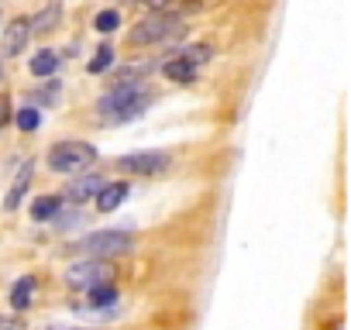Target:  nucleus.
I'll return each mask as SVG.
<instances>
[{"label": "nucleus", "mask_w": 351, "mask_h": 330, "mask_svg": "<svg viewBox=\"0 0 351 330\" xmlns=\"http://www.w3.org/2000/svg\"><path fill=\"white\" fill-rule=\"evenodd\" d=\"M180 59H186V62H193V66H204V62L214 59V49H210V45H186V49L180 52Z\"/></svg>", "instance_id": "f3484780"}, {"label": "nucleus", "mask_w": 351, "mask_h": 330, "mask_svg": "<svg viewBox=\"0 0 351 330\" xmlns=\"http://www.w3.org/2000/svg\"><path fill=\"white\" fill-rule=\"evenodd\" d=\"M14 120H18V127H21V131H38V124H42V114H38V107H21Z\"/></svg>", "instance_id": "aec40b11"}, {"label": "nucleus", "mask_w": 351, "mask_h": 330, "mask_svg": "<svg viewBox=\"0 0 351 330\" xmlns=\"http://www.w3.org/2000/svg\"><path fill=\"white\" fill-rule=\"evenodd\" d=\"M28 38H32V25H28V18H14V21L4 28L0 55H4V59H18V55L28 49Z\"/></svg>", "instance_id": "0eeeda50"}, {"label": "nucleus", "mask_w": 351, "mask_h": 330, "mask_svg": "<svg viewBox=\"0 0 351 330\" xmlns=\"http://www.w3.org/2000/svg\"><path fill=\"white\" fill-rule=\"evenodd\" d=\"M28 69H32V76H56V69H59V52H52V49H42L38 55H32V62H28Z\"/></svg>", "instance_id": "4468645a"}, {"label": "nucleus", "mask_w": 351, "mask_h": 330, "mask_svg": "<svg viewBox=\"0 0 351 330\" xmlns=\"http://www.w3.org/2000/svg\"><path fill=\"white\" fill-rule=\"evenodd\" d=\"M59 207H62V196H38L32 203V220L35 224H49L59 214Z\"/></svg>", "instance_id": "2eb2a0df"}, {"label": "nucleus", "mask_w": 351, "mask_h": 330, "mask_svg": "<svg viewBox=\"0 0 351 330\" xmlns=\"http://www.w3.org/2000/svg\"><path fill=\"white\" fill-rule=\"evenodd\" d=\"M128 193H131L128 183H104L100 193H97V210H100V214H114V210L128 200Z\"/></svg>", "instance_id": "1a4fd4ad"}, {"label": "nucleus", "mask_w": 351, "mask_h": 330, "mask_svg": "<svg viewBox=\"0 0 351 330\" xmlns=\"http://www.w3.org/2000/svg\"><path fill=\"white\" fill-rule=\"evenodd\" d=\"M131 241H134L131 231H93L76 244V251H83L90 258H114V255L131 251Z\"/></svg>", "instance_id": "20e7f679"}, {"label": "nucleus", "mask_w": 351, "mask_h": 330, "mask_svg": "<svg viewBox=\"0 0 351 330\" xmlns=\"http://www.w3.org/2000/svg\"><path fill=\"white\" fill-rule=\"evenodd\" d=\"M117 169L131 176H158L169 169V155L165 151H131L117 158Z\"/></svg>", "instance_id": "423d86ee"}, {"label": "nucleus", "mask_w": 351, "mask_h": 330, "mask_svg": "<svg viewBox=\"0 0 351 330\" xmlns=\"http://www.w3.org/2000/svg\"><path fill=\"white\" fill-rule=\"evenodd\" d=\"M8 117H11V100L0 93V131H4V124H8Z\"/></svg>", "instance_id": "4be33fe9"}, {"label": "nucleus", "mask_w": 351, "mask_h": 330, "mask_svg": "<svg viewBox=\"0 0 351 330\" xmlns=\"http://www.w3.org/2000/svg\"><path fill=\"white\" fill-rule=\"evenodd\" d=\"M66 282L80 292L93 289V285H107L114 282V265L107 258H86V262H76L69 272H66Z\"/></svg>", "instance_id": "39448f33"}, {"label": "nucleus", "mask_w": 351, "mask_h": 330, "mask_svg": "<svg viewBox=\"0 0 351 330\" xmlns=\"http://www.w3.org/2000/svg\"><path fill=\"white\" fill-rule=\"evenodd\" d=\"M100 186H104V176L83 173V176H76V179L62 190V196H66L69 203H86V200H93V196L100 193Z\"/></svg>", "instance_id": "6e6552de"}, {"label": "nucleus", "mask_w": 351, "mask_h": 330, "mask_svg": "<svg viewBox=\"0 0 351 330\" xmlns=\"http://www.w3.org/2000/svg\"><path fill=\"white\" fill-rule=\"evenodd\" d=\"M93 162H97V148L90 141H59L49 148V169L59 176L86 173Z\"/></svg>", "instance_id": "f03ea898"}, {"label": "nucleus", "mask_w": 351, "mask_h": 330, "mask_svg": "<svg viewBox=\"0 0 351 330\" xmlns=\"http://www.w3.org/2000/svg\"><path fill=\"white\" fill-rule=\"evenodd\" d=\"M59 21H62V4H59V0H52L49 8H42L35 18H28L32 35H49V31H56V28H59Z\"/></svg>", "instance_id": "9b49d317"}, {"label": "nucleus", "mask_w": 351, "mask_h": 330, "mask_svg": "<svg viewBox=\"0 0 351 330\" xmlns=\"http://www.w3.org/2000/svg\"><path fill=\"white\" fill-rule=\"evenodd\" d=\"M183 25L180 14H169V11H155L148 18H141L131 31H128V45L141 49V45H155V42H165L169 35H176Z\"/></svg>", "instance_id": "7ed1b4c3"}, {"label": "nucleus", "mask_w": 351, "mask_h": 330, "mask_svg": "<svg viewBox=\"0 0 351 330\" xmlns=\"http://www.w3.org/2000/svg\"><path fill=\"white\" fill-rule=\"evenodd\" d=\"M110 66H114V49H110V45H100L97 55L86 62V73H90V76H100V73L110 69Z\"/></svg>", "instance_id": "dca6fc26"}, {"label": "nucleus", "mask_w": 351, "mask_h": 330, "mask_svg": "<svg viewBox=\"0 0 351 330\" xmlns=\"http://www.w3.org/2000/svg\"><path fill=\"white\" fill-rule=\"evenodd\" d=\"M148 103H152V97L141 86V79H131V83L124 79V83H114V90L97 100V117L104 124H121V120L138 117Z\"/></svg>", "instance_id": "f257e3e1"}, {"label": "nucleus", "mask_w": 351, "mask_h": 330, "mask_svg": "<svg viewBox=\"0 0 351 330\" xmlns=\"http://www.w3.org/2000/svg\"><path fill=\"white\" fill-rule=\"evenodd\" d=\"M162 76L172 79V83H193L197 79V66L186 62V59H172V62L162 66Z\"/></svg>", "instance_id": "ddd939ff"}, {"label": "nucleus", "mask_w": 351, "mask_h": 330, "mask_svg": "<svg viewBox=\"0 0 351 330\" xmlns=\"http://www.w3.org/2000/svg\"><path fill=\"white\" fill-rule=\"evenodd\" d=\"M32 176H35V162H25L21 173L14 176V186H11L8 200H4V210H8V214H14V210L21 207V200H25V193H28V186H32Z\"/></svg>", "instance_id": "9d476101"}, {"label": "nucleus", "mask_w": 351, "mask_h": 330, "mask_svg": "<svg viewBox=\"0 0 351 330\" xmlns=\"http://www.w3.org/2000/svg\"><path fill=\"white\" fill-rule=\"evenodd\" d=\"M0 76H4V66H0Z\"/></svg>", "instance_id": "b1692460"}, {"label": "nucleus", "mask_w": 351, "mask_h": 330, "mask_svg": "<svg viewBox=\"0 0 351 330\" xmlns=\"http://www.w3.org/2000/svg\"><path fill=\"white\" fill-rule=\"evenodd\" d=\"M32 296H35V275H21V279L11 285V299H8V303H11V309L21 313V309L32 306Z\"/></svg>", "instance_id": "f8f14e48"}, {"label": "nucleus", "mask_w": 351, "mask_h": 330, "mask_svg": "<svg viewBox=\"0 0 351 330\" xmlns=\"http://www.w3.org/2000/svg\"><path fill=\"white\" fill-rule=\"evenodd\" d=\"M0 330H25L21 316H0Z\"/></svg>", "instance_id": "412c9836"}, {"label": "nucleus", "mask_w": 351, "mask_h": 330, "mask_svg": "<svg viewBox=\"0 0 351 330\" xmlns=\"http://www.w3.org/2000/svg\"><path fill=\"white\" fill-rule=\"evenodd\" d=\"M93 28H97L100 35H110V31L121 28V14H117V11H100L97 21H93Z\"/></svg>", "instance_id": "6ab92c4d"}, {"label": "nucleus", "mask_w": 351, "mask_h": 330, "mask_svg": "<svg viewBox=\"0 0 351 330\" xmlns=\"http://www.w3.org/2000/svg\"><path fill=\"white\" fill-rule=\"evenodd\" d=\"M145 4H148V8H155V11H162V8H169V4H172V0H145Z\"/></svg>", "instance_id": "5701e85b"}, {"label": "nucleus", "mask_w": 351, "mask_h": 330, "mask_svg": "<svg viewBox=\"0 0 351 330\" xmlns=\"http://www.w3.org/2000/svg\"><path fill=\"white\" fill-rule=\"evenodd\" d=\"M52 220H56V227H59V231H73V227H80L86 217H83V214L76 210V203H73V210H62V207H59V214H56Z\"/></svg>", "instance_id": "a211bd4d"}]
</instances>
